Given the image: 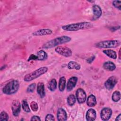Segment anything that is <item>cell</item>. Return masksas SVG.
<instances>
[{"instance_id": "cell-6", "label": "cell", "mask_w": 121, "mask_h": 121, "mask_svg": "<svg viewBox=\"0 0 121 121\" xmlns=\"http://www.w3.org/2000/svg\"><path fill=\"white\" fill-rule=\"evenodd\" d=\"M55 51L60 55L65 57H69L72 54V52L71 49L65 46H57L55 49Z\"/></svg>"}, {"instance_id": "cell-20", "label": "cell", "mask_w": 121, "mask_h": 121, "mask_svg": "<svg viewBox=\"0 0 121 121\" xmlns=\"http://www.w3.org/2000/svg\"><path fill=\"white\" fill-rule=\"evenodd\" d=\"M37 57L38 60H43L47 59L48 55L46 52L43 50L39 51L37 53Z\"/></svg>"}, {"instance_id": "cell-29", "label": "cell", "mask_w": 121, "mask_h": 121, "mask_svg": "<svg viewBox=\"0 0 121 121\" xmlns=\"http://www.w3.org/2000/svg\"><path fill=\"white\" fill-rule=\"evenodd\" d=\"M35 86H36V84L35 83H32L30 85H29L26 89V91L28 93H32L34 92L35 88Z\"/></svg>"}, {"instance_id": "cell-37", "label": "cell", "mask_w": 121, "mask_h": 121, "mask_svg": "<svg viewBox=\"0 0 121 121\" xmlns=\"http://www.w3.org/2000/svg\"><path fill=\"white\" fill-rule=\"evenodd\" d=\"M119 58L120 60H121V49H120L119 52Z\"/></svg>"}, {"instance_id": "cell-11", "label": "cell", "mask_w": 121, "mask_h": 121, "mask_svg": "<svg viewBox=\"0 0 121 121\" xmlns=\"http://www.w3.org/2000/svg\"><path fill=\"white\" fill-rule=\"evenodd\" d=\"M93 16L92 20H96L99 18L102 14V9L100 7L97 5H94L92 7Z\"/></svg>"}, {"instance_id": "cell-5", "label": "cell", "mask_w": 121, "mask_h": 121, "mask_svg": "<svg viewBox=\"0 0 121 121\" xmlns=\"http://www.w3.org/2000/svg\"><path fill=\"white\" fill-rule=\"evenodd\" d=\"M120 44L121 42L119 40H106L98 42L95 45L99 48H113L118 47Z\"/></svg>"}, {"instance_id": "cell-31", "label": "cell", "mask_w": 121, "mask_h": 121, "mask_svg": "<svg viewBox=\"0 0 121 121\" xmlns=\"http://www.w3.org/2000/svg\"><path fill=\"white\" fill-rule=\"evenodd\" d=\"M45 121H55V118L54 116L52 114H48L46 115L45 118Z\"/></svg>"}, {"instance_id": "cell-36", "label": "cell", "mask_w": 121, "mask_h": 121, "mask_svg": "<svg viewBox=\"0 0 121 121\" xmlns=\"http://www.w3.org/2000/svg\"><path fill=\"white\" fill-rule=\"evenodd\" d=\"M121 120V114H119L118 116H117L116 118L115 119V121H120Z\"/></svg>"}, {"instance_id": "cell-14", "label": "cell", "mask_w": 121, "mask_h": 121, "mask_svg": "<svg viewBox=\"0 0 121 121\" xmlns=\"http://www.w3.org/2000/svg\"><path fill=\"white\" fill-rule=\"evenodd\" d=\"M52 33V31L50 29H42L34 32L32 33V35L35 36H43L50 35Z\"/></svg>"}, {"instance_id": "cell-27", "label": "cell", "mask_w": 121, "mask_h": 121, "mask_svg": "<svg viewBox=\"0 0 121 121\" xmlns=\"http://www.w3.org/2000/svg\"><path fill=\"white\" fill-rule=\"evenodd\" d=\"M9 120V115L8 113L4 111L1 112L0 114V121H8Z\"/></svg>"}, {"instance_id": "cell-18", "label": "cell", "mask_w": 121, "mask_h": 121, "mask_svg": "<svg viewBox=\"0 0 121 121\" xmlns=\"http://www.w3.org/2000/svg\"><path fill=\"white\" fill-rule=\"evenodd\" d=\"M103 67L104 69L108 71H113L116 69V66L115 64L111 61L105 62L103 64Z\"/></svg>"}, {"instance_id": "cell-30", "label": "cell", "mask_w": 121, "mask_h": 121, "mask_svg": "<svg viewBox=\"0 0 121 121\" xmlns=\"http://www.w3.org/2000/svg\"><path fill=\"white\" fill-rule=\"evenodd\" d=\"M113 6L118 9L119 10H121V1L120 0H114L112 2Z\"/></svg>"}, {"instance_id": "cell-19", "label": "cell", "mask_w": 121, "mask_h": 121, "mask_svg": "<svg viewBox=\"0 0 121 121\" xmlns=\"http://www.w3.org/2000/svg\"><path fill=\"white\" fill-rule=\"evenodd\" d=\"M103 52L106 55H107L108 57L111 59L114 60L117 59V53L115 51L112 50H104L103 51Z\"/></svg>"}, {"instance_id": "cell-34", "label": "cell", "mask_w": 121, "mask_h": 121, "mask_svg": "<svg viewBox=\"0 0 121 121\" xmlns=\"http://www.w3.org/2000/svg\"><path fill=\"white\" fill-rule=\"evenodd\" d=\"M95 59V56H93L92 57H91L90 58H89V59H88L87 60V62L88 63H91L92 62V61Z\"/></svg>"}, {"instance_id": "cell-4", "label": "cell", "mask_w": 121, "mask_h": 121, "mask_svg": "<svg viewBox=\"0 0 121 121\" xmlns=\"http://www.w3.org/2000/svg\"><path fill=\"white\" fill-rule=\"evenodd\" d=\"M48 71L47 67H42L37 69L26 74L24 77V80L26 82H29L32 81L41 75L45 74Z\"/></svg>"}, {"instance_id": "cell-8", "label": "cell", "mask_w": 121, "mask_h": 121, "mask_svg": "<svg viewBox=\"0 0 121 121\" xmlns=\"http://www.w3.org/2000/svg\"><path fill=\"white\" fill-rule=\"evenodd\" d=\"M76 96L79 104H83L85 102L86 99V95L83 89L78 88L76 91Z\"/></svg>"}, {"instance_id": "cell-35", "label": "cell", "mask_w": 121, "mask_h": 121, "mask_svg": "<svg viewBox=\"0 0 121 121\" xmlns=\"http://www.w3.org/2000/svg\"><path fill=\"white\" fill-rule=\"evenodd\" d=\"M120 28V26H116L112 27L110 28V30H111V31L113 32V31H116V30H118Z\"/></svg>"}, {"instance_id": "cell-26", "label": "cell", "mask_w": 121, "mask_h": 121, "mask_svg": "<svg viewBox=\"0 0 121 121\" xmlns=\"http://www.w3.org/2000/svg\"><path fill=\"white\" fill-rule=\"evenodd\" d=\"M22 107L23 110L25 112H30V111H31L30 108L27 104V101L26 100H23L22 101Z\"/></svg>"}, {"instance_id": "cell-25", "label": "cell", "mask_w": 121, "mask_h": 121, "mask_svg": "<svg viewBox=\"0 0 121 121\" xmlns=\"http://www.w3.org/2000/svg\"><path fill=\"white\" fill-rule=\"evenodd\" d=\"M112 100L114 102H118L121 99V93L119 91H114L112 96Z\"/></svg>"}, {"instance_id": "cell-17", "label": "cell", "mask_w": 121, "mask_h": 121, "mask_svg": "<svg viewBox=\"0 0 121 121\" xmlns=\"http://www.w3.org/2000/svg\"><path fill=\"white\" fill-rule=\"evenodd\" d=\"M86 104L89 107H94L96 104V100L95 96L91 94L89 95L86 100Z\"/></svg>"}, {"instance_id": "cell-10", "label": "cell", "mask_w": 121, "mask_h": 121, "mask_svg": "<svg viewBox=\"0 0 121 121\" xmlns=\"http://www.w3.org/2000/svg\"><path fill=\"white\" fill-rule=\"evenodd\" d=\"M11 109L13 115L15 117L17 116L20 112L21 104L19 101L17 100H14L12 104Z\"/></svg>"}, {"instance_id": "cell-32", "label": "cell", "mask_w": 121, "mask_h": 121, "mask_svg": "<svg viewBox=\"0 0 121 121\" xmlns=\"http://www.w3.org/2000/svg\"><path fill=\"white\" fill-rule=\"evenodd\" d=\"M31 60H37V57L36 55H34V54H31L29 58L28 59V61H30Z\"/></svg>"}, {"instance_id": "cell-15", "label": "cell", "mask_w": 121, "mask_h": 121, "mask_svg": "<svg viewBox=\"0 0 121 121\" xmlns=\"http://www.w3.org/2000/svg\"><path fill=\"white\" fill-rule=\"evenodd\" d=\"M96 117V111L92 108L89 109L86 114V120L87 121H95Z\"/></svg>"}, {"instance_id": "cell-28", "label": "cell", "mask_w": 121, "mask_h": 121, "mask_svg": "<svg viewBox=\"0 0 121 121\" xmlns=\"http://www.w3.org/2000/svg\"><path fill=\"white\" fill-rule=\"evenodd\" d=\"M30 106L31 108V109L33 112H36L38 109V106L37 103L35 101H32L30 103Z\"/></svg>"}, {"instance_id": "cell-16", "label": "cell", "mask_w": 121, "mask_h": 121, "mask_svg": "<svg viewBox=\"0 0 121 121\" xmlns=\"http://www.w3.org/2000/svg\"><path fill=\"white\" fill-rule=\"evenodd\" d=\"M37 92L41 98H43L45 95L44 85L43 82H39L37 86Z\"/></svg>"}, {"instance_id": "cell-1", "label": "cell", "mask_w": 121, "mask_h": 121, "mask_svg": "<svg viewBox=\"0 0 121 121\" xmlns=\"http://www.w3.org/2000/svg\"><path fill=\"white\" fill-rule=\"evenodd\" d=\"M93 24L89 22H81L63 26L62 29L67 31H77L80 30L92 28Z\"/></svg>"}, {"instance_id": "cell-23", "label": "cell", "mask_w": 121, "mask_h": 121, "mask_svg": "<svg viewBox=\"0 0 121 121\" xmlns=\"http://www.w3.org/2000/svg\"><path fill=\"white\" fill-rule=\"evenodd\" d=\"M66 86V78L64 77H62L60 78L59 82V89L60 92H63Z\"/></svg>"}, {"instance_id": "cell-21", "label": "cell", "mask_w": 121, "mask_h": 121, "mask_svg": "<svg viewBox=\"0 0 121 121\" xmlns=\"http://www.w3.org/2000/svg\"><path fill=\"white\" fill-rule=\"evenodd\" d=\"M68 68L69 69H75L79 70L81 68V66L78 62L74 61H70L68 64Z\"/></svg>"}, {"instance_id": "cell-13", "label": "cell", "mask_w": 121, "mask_h": 121, "mask_svg": "<svg viewBox=\"0 0 121 121\" xmlns=\"http://www.w3.org/2000/svg\"><path fill=\"white\" fill-rule=\"evenodd\" d=\"M78 81V78L72 77L68 80L67 85V90L69 92L71 91L76 86Z\"/></svg>"}, {"instance_id": "cell-33", "label": "cell", "mask_w": 121, "mask_h": 121, "mask_svg": "<svg viewBox=\"0 0 121 121\" xmlns=\"http://www.w3.org/2000/svg\"><path fill=\"white\" fill-rule=\"evenodd\" d=\"M31 121H41V119L40 118V117L39 116H36V115H34L32 117V118L31 119Z\"/></svg>"}, {"instance_id": "cell-7", "label": "cell", "mask_w": 121, "mask_h": 121, "mask_svg": "<svg viewBox=\"0 0 121 121\" xmlns=\"http://www.w3.org/2000/svg\"><path fill=\"white\" fill-rule=\"evenodd\" d=\"M112 114V110L108 107H104L102 109L100 112L101 119L104 121L109 120Z\"/></svg>"}, {"instance_id": "cell-3", "label": "cell", "mask_w": 121, "mask_h": 121, "mask_svg": "<svg viewBox=\"0 0 121 121\" xmlns=\"http://www.w3.org/2000/svg\"><path fill=\"white\" fill-rule=\"evenodd\" d=\"M19 87V82L17 80H12L8 82L2 88L4 94L11 95L15 94Z\"/></svg>"}, {"instance_id": "cell-2", "label": "cell", "mask_w": 121, "mask_h": 121, "mask_svg": "<svg viewBox=\"0 0 121 121\" xmlns=\"http://www.w3.org/2000/svg\"><path fill=\"white\" fill-rule=\"evenodd\" d=\"M71 40V38L70 37L66 35L58 37L45 43L43 44L42 48L45 49H50L60 44L68 43L70 42Z\"/></svg>"}, {"instance_id": "cell-9", "label": "cell", "mask_w": 121, "mask_h": 121, "mask_svg": "<svg viewBox=\"0 0 121 121\" xmlns=\"http://www.w3.org/2000/svg\"><path fill=\"white\" fill-rule=\"evenodd\" d=\"M118 82L117 78L115 76H111L104 83V86L108 90H111L113 88Z\"/></svg>"}, {"instance_id": "cell-12", "label": "cell", "mask_w": 121, "mask_h": 121, "mask_svg": "<svg viewBox=\"0 0 121 121\" xmlns=\"http://www.w3.org/2000/svg\"><path fill=\"white\" fill-rule=\"evenodd\" d=\"M57 118L59 121H65L67 120V114L64 109L62 108L58 109L57 112Z\"/></svg>"}, {"instance_id": "cell-22", "label": "cell", "mask_w": 121, "mask_h": 121, "mask_svg": "<svg viewBox=\"0 0 121 121\" xmlns=\"http://www.w3.org/2000/svg\"><path fill=\"white\" fill-rule=\"evenodd\" d=\"M48 87L49 89L52 91H54L57 88V81L55 78H53L49 82Z\"/></svg>"}, {"instance_id": "cell-24", "label": "cell", "mask_w": 121, "mask_h": 121, "mask_svg": "<svg viewBox=\"0 0 121 121\" xmlns=\"http://www.w3.org/2000/svg\"><path fill=\"white\" fill-rule=\"evenodd\" d=\"M76 99L75 96L71 94L68 96L67 97V103L69 105V106H73L76 103Z\"/></svg>"}]
</instances>
